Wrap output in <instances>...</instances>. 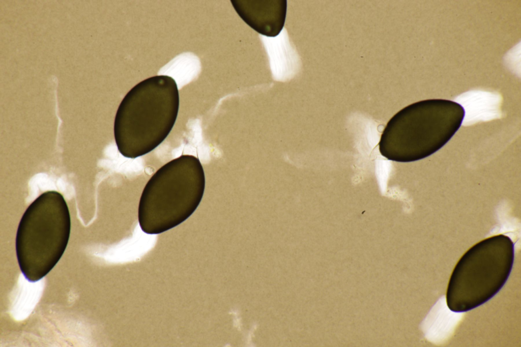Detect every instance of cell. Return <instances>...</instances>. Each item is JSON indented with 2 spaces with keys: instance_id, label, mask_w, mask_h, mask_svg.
I'll return each mask as SVG.
<instances>
[{
  "instance_id": "6",
  "label": "cell",
  "mask_w": 521,
  "mask_h": 347,
  "mask_svg": "<svg viewBox=\"0 0 521 347\" xmlns=\"http://www.w3.org/2000/svg\"><path fill=\"white\" fill-rule=\"evenodd\" d=\"M241 19L258 33L269 37L278 36L285 23L286 0H231Z\"/></svg>"
},
{
  "instance_id": "2",
  "label": "cell",
  "mask_w": 521,
  "mask_h": 347,
  "mask_svg": "<svg viewBox=\"0 0 521 347\" xmlns=\"http://www.w3.org/2000/svg\"><path fill=\"white\" fill-rule=\"evenodd\" d=\"M465 116L464 107L451 100L431 99L412 103L388 121L379 142V151L395 162L424 159L451 139Z\"/></svg>"
},
{
  "instance_id": "4",
  "label": "cell",
  "mask_w": 521,
  "mask_h": 347,
  "mask_svg": "<svg viewBox=\"0 0 521 347\" xmlns=\"http://www.w3.org/2000/svg\"><path fill=\"white\" fill-rule=\"evenodd\" d=\"M70 229L69 210L59 192H45L31 204L19 223L15 242L26 279L38 281L54 267L66 250Z\"/></svg>"
},
{
  "instance_id": "1",
  "label": "cell",
  "mask_w": 521,
  "mask_h": 347,
  "mask_svg": "<svg viewBox=\"0 0 521 347\" xmlns=\"http://www.w3.org/2000/svg\"><path fill=\"white\" fill-rule=\"evenodd\" d=\"M179 101L178 85L171 76H154L134 86L120 103L114 119L119 152L134 159L159 146L173 128Z\"/></svg>"
},
{
  "instance_id": "5",
  "label": "cell",
  "mask_w": 521,
  "mask_h": 347,
  "mask_svg": "<svg viewBox=\"0 0 521 347\" xmlns=\"http://www.w3.org/2000/svg\"><path fill=\"white\" fill-rule=\"evenodd\" d=\"M514 253L513 242L502 234L483 240L467 251L456 265L447 290L446 301L464 293L455 312L479 306L502 288L512 270Z\"/></svg>"
},
{
  "instance_id": "3",
  "label": "cell",
  "mask_w": 521,
  "mask_h": 347,
  "mask_svg": "<svg viewBox=\"0 0 521 347\" xmlns=\"http://www.w3.org/2000/svg\"><path fill=\"white\" fill-rule=\"evenodd\" d=\"M205 184L196 157L183 155L165 164L151 177L140 196L138 219L141 230L159 234L183 223L197 208Z\"/></svg>"
}]
</instances>
